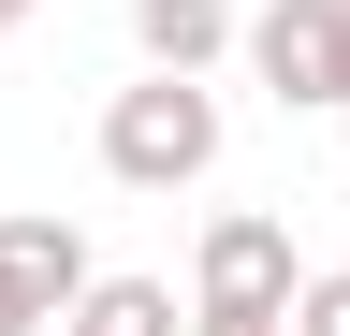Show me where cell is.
<instances>
[{"instance_id":"8992f818","label":"cell","mask_w":350,"mask_h":336,"mask_svg":"<svg viewBox=\"0 0 350 336\" xmlns=\"http://www.w3.org/2000/svg\"><path fill=\"white\" fill-rule=\"evenodd\" d=\"M59 336H190V307H175V278H88Z\"/></svg>"},{"instance_id":"5b68a950","label":"cell","mask_w":350,"mask_h":336,"mask_svg":"<svg viewBox=\"0 0 350 336\" xmlns=\"http://www.w3.org/2000/svg\"><path fill=\"white\" fill-rule=\"evenodd\" d=\"M234 0H131V59H146V73H219V59H234Z\"/></svg>"},{"instance_id":"3957f363","label":"cell","mask_w":350,"mask_h":336,"mask_svg":"<svg viewBox=\"0 0 350 336\" xmlns=\"http://www.w3.org/2000/svg\"><path fill=\"white\" fill-rule=\"evenodd\" d=\"M292 220H262V205H234V220H204V263H190V307H278L292 322Z\"/></svg>"},{"instance_id":"30bf717a","label":"cell","mask_w":350,"mask_h":336,"mask_svg":"<svg viewBox=\"0 0 350 336\" xmlns=\"http://www.w3.org/2000/svg\"><path fill=\"white\" fill-rule=\"evenodd\" d=\"M29 15H44V0H0V29H29Z\"/></svg>"},{"instance_id":"7a4b0ae2","label":"cell","mask_w":350,"mask_h":336,"mask_svg":"<svg viewBox=\"0 0 350 336\" xmlns=\"http://www.w3.org/2000/svg\"><path fill=\"white\" fill-rule=\"evenodd\" d=\"M234 59H248L292 117H336V103H350V0H262V15L234 29Z\"/></svg>"},{"instance_id":"52a82bcc","label":"cell","mask_w":350,"mask_h":336,"mask_svg":"<svg viewBox=\"0 0 350 336\" xmlns=\"http://www.w3.org/2000/svg\"><path fill=\"white\" fill-rule=\"evenodd\" d=\"M292 336H350V263H321V278H292Z\"/></svg>"},{"instance_id":"6da1fadb","label":"cell","mask_w":350,"mask_h":336,"mask_svg":"<svg viewBox=\"0 0 350 336\" xmlns=\"http://www.w3.org/2000/svg\"><path fill=\"white\" fill-rule=\"evenodd\" d=\"M103 176L117 190H204L219 176V88L204 73H146L103 103Z\"/></svg>"},{"instance_id":"9c48e42d","label":"cell","mask_w":350,"mask_h":336,"mask_svg":"<svg viewBox=\"0 0 350 336\" xmlns=\"http://www.w3.org/2000/svg\"><path fill=\"white\" fill-rule=\"evenodd\" d=\"M0 336H44V322H29V307H15V292H0Z\"/></svg>"},{"instance_id":"277c9868","label":"cell","mask_w":350,"mask_h":336,"mask_svg":"<svg viewBox=\"0 0 350 336\" xmlns=\"http://www.w3.org/2000/svg\"><path fill=\"white\" fill-rule=\"evenodd\" d=\"M88 278H103V263H88V234L59 220V205H15V220H0V292H15L29 322H59Z\"/></svg>"},{"instance_id":"ba28073f","label":"cell","mask_w":350,"mask_h":336,"mask_svg":"<svg viewBox=\"0 0 350 336\" xmlns=\"http://www.w3.org/2000/svg\"><path fill=\"white\" fill-rule=\"evenodd\" d=\"M190 336H292L278 307H190Z\"/></svg>"}]
</instances>
